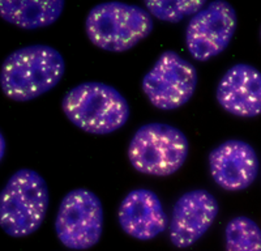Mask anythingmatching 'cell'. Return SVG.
<instances>
[{
    "instance_id": "obj_5",
    "label": "cell",
    "mask_w": 261,
    "mask_h": 251,
    "mask_svg": "<svg viewBox=\"0 0 261 251\" xmlns=\"http://www.w3.org/2000/svg\"><path fill=\"white\" fill-rule=\"evenodd\" d=\"M187 156V136L166 123L141 126L128 146L132 166L149 175H171L183 166Z\"/></svg>"
},
{
    "instance_id": "obj_9",
    "label": "cell",
    "mask_w": 261,
    "mask_h": 251,
    "mask_svg": "<svg viewBox=\"0 0 261 251\" xmlns=\"http://www.w3.org/2000/svg\"><path fill=\"white\" fill-rule=\"evenodd\" d=\"M220 206L206 190L196 188L178 199L172 209L170 239L176 247H188L199 241L216 220Z\"/></svg>"
},
{
    "instance_id": "obj_16",
    "label": "cell",
    "mask_w": 261,
    "mask_h": 251,
    "mask_svg": "<svg viewBox=\"0 0 261 251\" xmlns=\"http://www.w3.org/2000/svg\"><path fill=\"white\" fill-rule=\"evenodd\" d=\"M0 140H2V160H3L4 153H6V141H4L3 134H2V138H0Z\"/></svg>"
},
{
    "instance_id": "obj_8",
    "label": "cell",
    "mask_w": 261,
    "mask_h": 251,
    "mask_svg": "<svg viewBox=\"0 0 261 251\" xmlns=\"http://www.w3.org/2000/svg\"><path fill=\"white\" fill-rule=\"evenodd\" d=\"M237 12L225 0H214L195 13L186 29V45L199 62L221 54L237 30Z\"/></svg>"
},
{
    "instance_id": "obj_6",
    "label": "cell",
    "mask_w": 261,
    "mask_h": 251,
    "mask_svg": "<svg viewBox=\"0 0 261 251\" xmlns=\"http://www.w3.org/2000/svg\"><path fill=\"white\" fill-rule=\"evenodd\" d=\"M103 230V207L86 188L72 190L63 197L55 220V232L64 246L73 250L93 247Z\"/></svg>"
},
{
    "instance_id": "obj_1",
    "label": "cell",
    "mask_w": 261,
    "mask_h": 251,
    "mask_svg": "<svg viewBox=\"0 0 261 251\" xmlns=\"http://www.w3.org/2000/svg\"><path fill=\"white\" fill-rule=\"evenodd\" d=\"M64 71V59L57 48L47 45L27 46L4 59L0 85L8 98L30 101L57 87Z\"/></svg>"
},
{
    "instance_id": "obj_10",
    "label": "cell",
    "mask_w": 261,
    "mask_h": 251,
    "mask_svg": "<svg viewBox=\"0 0 261 251\" xmlns=\"http://www.w3.org/2000/svg\"><path fill=\"white\" fill-rule=\"evenodd\" d=\"M258 157L243 140H227L209 153V170L214 182L227 191L249 187L258 175Z\"/></svg>"
},
{
    "instance_id": "obj_11",
    "label": "cell",
    "mask_w": 261,
    "mask_h": 251,
    "mask_svg": "<svg viewBox=\"0 0 261 251\" xmlns=\"http://www.w3.org/2000/svg\"><path fill=\"white\" fill-rule=\"evenodd\" d=\"M217 101L232 115L257 117L261 111L260 71L247 63L230 67L217 87Z\"/></svg>"
},
{
    "instance_id": "obj_2",
    "label": "cell",
    "mask_w": 261,
    "mask_h": 251,
    "mask_svg": "<svg viewBox=\"0 0 261 251\" xmlns=\"http://www.w3.org/2000/svg\"><path fill=\"white\" fill-rule=\"evenodd\" d=\"M62 108L74 126L94 135L122 129L129 118V105L118 89L109 84H79L63 97Z\"/></svg>"
},
{
    "instance_id": "obj_7",
    "label": "cell",
    "mask_w": 261,
    "mask_h": 251,
    "mask_svg": "<svg viewBox=\"0 0 261 251\" xmlns=\"http://www.w3.org/2000/svg\"><path fill=\"white\" fill-rule=\"evenodd\" d=\"M143 90L155 108L174 110L192 98L197 87L195 66L175 51H165L143 79Z\"/></svg>"
},
{
    "instance_id": "obj_4",
    "label": "cell",
    "mask_w": 261,
    "mask_h": 251,
    "mask_svg": "<svg viewBox=\"0 0 261 251\" xmlns=\"http://www.w3.org/2000/svg\"><path fill=\"white\" fill-rule=\"evenodd\" d=\"M153 18L146 9L134 4L109 2L93 7L85 29L90 41L102 50L122 53L153 32Z\"/></svg>"
},
{
    "instance_id": "obj_3",
    "label": "cell",
    "mask_w": 261,
    "mask_h": 251,
    "mask_svg": "<svg viewBox=\"0 0 261 251\" xmlns=\"http://www.w3.org/2000/svg\"><path fill=\"white\" fill-rule=\"evenodd\" d=\"M47 208L46 181L36 170L20 169L0 194V225L9 236H29L41 227Z\"/></svg>"
},
{
    "instance_id": "obj_15",
    "label": "cell",
    "mask_w": 261,
    "mask_h": 251,
    "mask_svg": "<svg viewBox=\"0 0 261 251\" xmlns=\"http://www.w3.org/2000/svg\"><path fill=\"white\" fill-rule=\"evenodd\" d=\"M146 11L158 20L179 22L187 16L195 15L206 6L205 0H145Z\"/></svg>"
},
{
    "instance_id": "obj_14",
    "label": "cell",
    "mask_w": 261,
    "mask_h": 251,
    "mask_svg": "<svg viewBox=\"0 0 261 251\" xmlns=\"http://www.w3.org/2000/svg\"><path fill=\"white\" fill-rule=\"evenodd\" d=\"M228 251H258L261 248V230L253 220L238 216L228 221L225 230Z\"/></svg>"
},
{
    "instance_id": "obj_13",
    "label": "cell",
    "mask_w": 261,
    "mask_h": 251,
    "mask_svg": "<svg viewBox=\"0 0 261 251\" xmlns=\"http://www.w3.org/2000/svg\"><path fill=\"white\" fill-rule=\"evenodd\" d=\"M64 6V0H2L0 16L9 24L33 30L54 24Z\"/></svg>"
},
{
    "instance_id": "obj_12",
    "label": "cell",
    "mask_w": 261,
    "mask_h": 251,
    "mask_svg": "<svg viewBox=\"0 0 261 251\" xmlns=\"http://www.w3.org/2000/svg\"><path fill=\"white\" fill-rule=\"evenodd\" d=\"M118 216L119 224L125 233L141 241L155 238L169 224L160 197L148 188L130 191L119 207Z\"/></svg>"
}]
</instances>
